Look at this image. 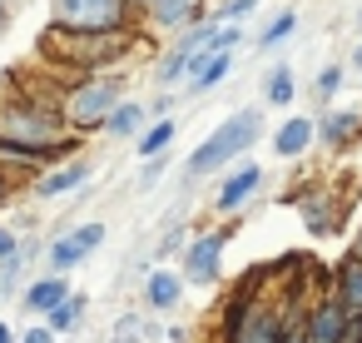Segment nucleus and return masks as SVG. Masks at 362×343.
<instances>
[{"instance_id": "nucleus-9", "label": "nucleus", "mask_w": 362, "mask_h": 343, "mask_svg": "<svg viewBox=\"0 0 362 343\" xmlns=\"http://www.w3.org/2000/svg\"><path fill=\"white\" fill-rule=\"evenodd\" d=\"M85 184H90V164L70 159V164H60V169H50V174L35 179V199H65V194H75Z\"/></svg>"}, {"instance_id": "nucleus-24", "label": "nucleus", "mask_w": 362, "mask_h": 343, "mask_svg": "<svg viewBox=\"0 0 362 343\" xmlns=\"http://www.w3.org/2000/svg\"><path fill=\"white\" fill-rule=\"evenodd\" d=\"M164 169H169V154H159V159H139V194H154L159 189V179H164Z\"/></svg>"}, {"instance_id": "nucleus-8", "label": "nucleus", "mask_w": 362, "mask_h": 343, "mask_svg": "<svg viewBox=\"0 0 362 343\" xmlns=\"http://www.w3.org/2000/svg\"><path fill=\"white\" fill-rule=\"evenodd\" d=\"M347 323H352V313H347V308L337 303V293H332V298L313 303V313H308V343H342Z\"/></svg>"}, {"instance_id": "nucleus-15", "label": "nucleus", "mask_w": 362, "mask_h": 343, "mask_svg": "<svg viewBox=\"0 0 362 343\" xmlns=\"http://www.w3.org/2000/svg\"><path fill=\"white\" fill-rule=\"evenodd\" d=\"M357 130H362V115H357V110H332V115L317 120V140H322L327 150H342Z\"/></svg>"}, {"instance_id": "nucleus-31", "label": "nucleus", "mask_w": 362, "mask_h": 343, "mask_svg": "<svg viewBox=\"0 0 362 343\" xmlns=\"http://www.w3.org/2000/svg\"><path fill=\"white\" fill-rule=\"evenodd\" d=\"M164 110H169V95H159V100L149 105V120H164Z\"/></svg>"}, {"instance_id": "nucleus-30", "label": "nucleus", "mask_w": 362, "mask_h": 343, "mask_svg": "<svg viewBox=\"0 0 362 343\" xmlns=\"http://www.w3.org/2000/svg\"><path fill=\"white\" fill-rule=\"evenodd\" d=\"M55 338H60V333H55L45 318H40V323H30V328L21 333V343H55Z\"/></svg>"}, {"instance_id": "nucleus-29", "label": "nucleus", "mask_w": 362, "mask_h": 343, "mask_svg": "<svg viewBox=\"0 0 362 343\" xmlns=\"http://www.w3.org/2000/svg\"><path fill=\"white\" fill-rule=\"evenodd\" d=\"M179 249H189V239H184V229H169V234H164V244H159V254H154V264H159V259H169V254H179Z\"/></svg>"}, {"instance_id": "nucleus-7", "label": "nucleus", "mask_w": 362, "mask_h": 343, "mask_svg": "<svg viewBox=\"0 0 362 343\" xmlns=\"http://www.w3.org/2000/svg\"><path fill=\"white\" fill-rule=\"evenodd\" d=\"M258 184H263V169H258V164H238V169L218 184L214 209H218V214H238V209H248V199L258 194Z\"/></svg>"}, {"instance_id": "nucleus-18", "label": "nucleus", "mask_w": 362, "mask_h": 343, "mask_svg": "<svg viewBox=\"0 0 362 343\" xmlns=\"http://www.w3.org/2000/svg\"><path fill=\"white\" fill-rule=\"evenodd\" d=\"M199 16V0H154L149 6V21L159 26V30H179V26H189Z\"/></svg>"}, {"instance_id": "nucleus-5", "label": "nucleus", "mask_w": 362, "mask_h": 343, "mask_svg": "<svg viewBox=\"0 0 362 343\" xmlns=\"http://www.w3.org/2000/svg\"><path fill=\"white\" fill-rule=\"evenodd\" d=\"M223 244H228V229L194 234V239H189V249H184V259H179V274H184V283H194V288H209V283H218V259H223Z\"/></svg>"}, {"instance_id": "nucleus-37", "label": "nucleus", "mask_w": 362, "mask_h": 343, "mask_svg": "<svg viewBox=\"0 0 362 343\" xmlns=\"http://www.w3.org/2000/svg\"><path fill=\"white\" fill-rule=\"evenodd\" d=\"M0 194H6V179H0Z\"/></svg>"}, {"instance_id": "nucleus-38", "label": "nucleus", "mask_w": 362, "mask_h": 343, "mask_svg": "<svg viewBox=\"0 0 362 343\" xmlns=\"http://www.w3.org/2000/svg\"><path fill=\"white\" fill-rule=\"evenodd\" d=\"M357 26H362V16H357Z\"/></svg>"}, {"instance_id": "nucleus-22", "label": "nucleus", "mask_w": 362, "mask_h": 343, "mask_svg": "<svg viewBox=\"0 0 362 343\" xmlns=\"http://www.w3.org/2000/svg\"><path fill=\"white\" fill-rule=\"evenodd\" d=\"M110 343H154V318L124 313V318L110 328Z\"/></svg>"}, {"instance_id": "nucleus-32", "label": "nucleus", "mask_w": 362, "mask_h": 343, "mask_svg": "<svg viewBox=\"0 0 362 343\" xmlns=\"http://www.w3.org/2000/svg\"><path fill=\"white\" fill-rule=\"evenodd\" d=\"M0 343H21V333H16V328H11L6 318H0Z\"/></svg>"}, {"instance_id": "nucleus-36", "label": "nucleus", "mask_w": 362, "mask_h": 343, "mask_svg": "<svg viewBox=\"0 0 362 343\" xmlns=\"http://www.w3.org/2000/svg\"><path fill=\"white\" fill-rule=\"evenodd\" d=\"M129 6H154V0H129Z\"/></svg>"}, {"instance_id": "nucleus-23", "label": "nucleus", "mask_w": 362, "mask_h": 343, "mask_svg": "<svg viewBox=\"0 0 362 343\" xmlns=\"http://www.w3.org/2000/svg\"><path fill=\"white\" fill-rule=\"evenodd\" d=\"M293 30H298V11H278V16H273V26L258 35V50H278V45H288V40H293Z\"/></svg>"}, {"instance_id": "nucleus-33", "label": "nucleus", "mask_w": 362, "mask_h": 343, "mask_svg": "<svg viewBox=\"0 0 362 343\" xmlns=\"http://www.w3.org/2000/svg\"><path fill=\"white\" fill-rule=\"evenodd\" d=\"M352 259H362V234H357V239H352Z\"/></svg>"}, {"instance_id": "nucleus-2", "label": "nucleus", "mask_w": 362, "mask_h": 343, "mask_svg": "<svg viewBox=\"0 0 362 343\" xmlns=\"http://www.w3.org/2000/svg\"><path fill=\"white\" fill-rule=\"evenodd\" d=\"M60 140H65V120H55L50 110H30V105L0 110V145H21L30 154H50Z\"/></svg>"}, {"instance_id": "nucleus-4", "label": "nucleus", "mask_w": 362, "mask_h": 343, "mask_svg": "<svg viewBox=\"0 0 362 343\" xmlns=\"http://www.w3.org/2000/svg\"><path fill=\"white\" fill-rule=\"evenodd\" d=\"M129 0H55V26L70 35H115Z\"/></svg>"}, {"instance_id": "nucleus-10", "label": "nucleus", "mask_w": 362, "mask_h": 343, "mask_svg": "<svg viewBox=\"0 0 362 343\" xmlns=\"http://www.w3.org/2000/svg\"><path fill=\"white\" fill-rule=\"evenodd\" d=\"M313 140H317V125H313L308 115H293V120L278 125V135H273V154H278V159H298V154L313 150Z\"/></svg>"}, {"instance_id": "nucleus-13", "label": "nucleus", "mask_w": 362, "mask_h": 343, "mask_svg": "<svg viewBox=\"0 0 362 343\" xmlns=\"http://www.w3.org/2000/svg\"><path fill=\"white\" fill-rule=\"evenodd\" d=\"M228 70H233V50H228V55H209V50H204L184 90H189V95L199 100V95H209V90H218V85L228 80Z\"/></svg>"}, {"instance_id": "nucleus-25", "label": "nucleus", "mask_w": 362, "mask_h": 343, "mask_svg": "<svg viewBox=\"0 0 362 343\" xmlns=\"http://www.w3.org/2000/svg\"><path fill=\"white\" fill-rule=\"evenodd\" d=\"M253 6H258V0H223V6L214 11V21H218V26H243V21L253 16Z\"/></svg>"}, {"instance_id": "nucleus-28", "label": "nucleus", "mask_w": 362, "mask_h": 343, "mask_svg": "<svg viewBox=\"0 0 362 343\" xmlns=\"http://www.w3.org/2000/svg\"><path fill=\"white\" fill-rule=\"evenodd\" d=\"M16 254H25V244H21V234H16L11 224H0V264H6V259H16Z\"/></svg>"}, {"instance_id": "nucleus-35", "label": "nucleus", "mask_w": 362, "mask_h": 343, "mask_svg": "<svg viewBox=\"0 0 362 343\" xmlns=\"http://www.w3.org/2000/svg\"><path fill=\"white\" fill-rule=\"evenodd\" d=\"M0 30H6V6H0Z\"/></svg>"}, {"instance_id": "nucleus-1", "label": "nucleus", "mask_w": 362, "mask_h": 343, "mask_svg": "<svg viewBox=\"0 0 362 343\" xmlns=\"http://www.w3.org/2000/svg\"><path fill=\"white\" fill-rule=\"evenodd\" d=\"M258 135H263V110H233V115L184 159V179L194 184V179H204V174L233 164L238 154H248V150L258 145Z\"/></svg>"}, {"instance_id": "nucleus-34", "label": "nucleus", "mask_w": 362, "mask_h": 343, "mask_svg": "<svg viewBox=\"0 0 362 343\" xmlns=\"http://www.w3.org/2000/svg\"><path fill=\"white\" fill-rule=\"evenodd\" d=\"M352 65H357V70H362V45H357V50H352Z\"/></svg>"}, {"instance_id": "nucleus-14", "label": "nucleus", "mask_w": 362, "mask_h": 343, "mask_svg": "<svg viewBox=\"0 0 362 343\" xmlns=\"http://www.w3.org/2000/svg\"><path fill=\"white\" fill-rule=\"evenodd\" d=\"M298 219H303L308 234H337V209H332V199L317 194V189L298 199Z\"/></svg>"}, {"instance_id": "nucleus-19", "label": "nucleus", "mask_w": 362, "mask_h": 343, "mask_svg": "<svg viewBox=\"0 0 362 343\" xmlns=\"http://www.w3.org/2000/svg\"><path fill=\"white\" fill-rule=\"evenodd\" d=\"M174 135H179V130H174V120H154V125L134 140V154H139V159H159V154H169Z\"/></svg>"}, {"instance_id": "nucleus-20", "label": "nucleus", "mask_w": 362, "mask_h": 343, "mask_svg": "<svg viewBox=\"0 0 362 343\" xmlns=\"http://www.w3.org/2000/svg\"><path fill=\"white\" fill-rule=\"evenodd\" d=\"M85 313H90V293H70V298H65L55 313H45V323H50L55 333H80Z\"/></svg>"}, {"instance_id": "nucleus-26", "label": "nucleus", "mask_w": 362, "mask_h": 343, "mask_svg": "<svg viewBox=\"0 0 362 343\" xmlns=\"http://www.w3.org/2000/svg\"><path fill=\"white\" fill-rule=\"evenodd\" d=\"M21 274H25V254H16V259L0 264V298H11L21 288Z\"/></svg>"}, {"instance_id": "nucleus-21", "label": "nucleus", "mask_w": 362, "mask_h": 343, "mask_svg": "<svg viewBox=\"0 0 362 343\" xmlns=\"http://www.w3.org/2000/svg\"><path fill=\"white\" fill-rule=\"evenodd\" d=\"M293 65H273L268 75H263V100L273 105V110H288L293 105Z\"/></svg>"}, {"instance_id": "nucleus-11", "label": "nucleus", "mask_w": 362, "mask_h": 343, "mask_svg": "<svg viewBox=\"0 0 362 343\" xmlns=\"http://www.w3.org/2000/svg\"><path fill=\"white\" fill-rule=\"evenodd\" d=\"M21 298H25V308H30V313H40V318H45V313H55V308L70 298V283H65V274H40V279H30V283H25V293H21Z\"/></svg>"}, {"instance_id": "nucleus-27", "label": "nucleus", "mask_w": 362, "mask_h": 343, "mask_svg": "<svg viewBox=\"0 0 362 343\" xmlns=\"http://www.w3.org/2000/svg\"><path fill=\"white\" fill-rule=\"evenodd\" d=\"M342 80H347V70H342V65H327V70L317 75V85H313V90H317V100H332V95L342 90Z\"/></svg>"}, {"instance_id": "nucleus-6", "label": "nucleus", "mask_w": 362, "mask_h": 343, "mask_svg": "<svg viewBox=\"0 0 362 343\" xmlns=\"http://www.w3.org/2000/svg\"><path fill=\"white\" fill-rule=\"evenodd\" d=\"M105 234H110V224H100V219H90V224H80V229H70V234H60L50 249H45V259H50V274H70V269H80L100 244H105Z\"/></svg>"}, {"instance_id": "nucleus-17", "label": "nucleus", "mask_w": 362, "mask_h": 343, "mask_svg": "<svg viewBox=\"0 0 362 343\" xmlns=\"http://www.w3.org/2000/svg\"><path fill=\"white\" fill-rule=\"evenodd\" d=\"M115 140H139L144 130H149V105H134V100H124L115 115H110V125H105Z\"/></svg>"}, {"instance_id": "nucleus-3", "label": "nucleus", "mask_w": 362, "mask_h": 343, "mask_svg": "<svg viewBox=\"0 0 362 343\" xmlns=\"http://www.w3.org/2000/svg\"><path fill=\"white\" fill-rule=\"evenodd\" d=\"M119 105H124L119 100V80L95 75V80H85V85H75L65 95V125H75V130H105Z\"/></svg>"}, {"instance_id": "nucleus-16", "label": "nucleus", "mask_w": 362, "mask_h": 343, "mask_svg": "<svg viewBox=\"0 0 362 343\" xmlns=\"http://www.w3.org/2000/svg\"><path fill=\"white\" fill-rule=\"evenodd\" d=\"M337 303L352 313V318H362V259H342V269H337Z\"/></svg>"}, {"instance_id": "nucleus-12", "label": "nucleus", "mask_w": 362, "mask_h": 343, "mask_svg": "<svg viewBox=\"0 0 362 343\" xmlns=\"http://www.w3.org/2000/svg\"><path fill=\"white\" fill-rule=\"evenodd\" d=\"M184 288H189L184 274H174V269H159V264H154V269L144 274V303H149V308H174V303L184 298Z\"/></svg>"}]
</instances>
